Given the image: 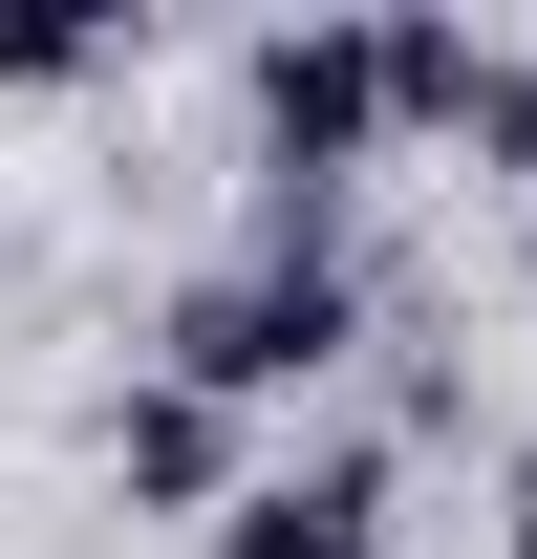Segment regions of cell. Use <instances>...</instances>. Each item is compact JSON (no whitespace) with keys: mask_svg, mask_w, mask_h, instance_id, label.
<instances>
[{"mask_svg":"<svg viewBox=\"0 0 537 559\" xmlns=\"http://www.w3.org/2000/svg\"><path fill=\"white\" fill-rule=\"evenodd\" d=\"M366 366V259H279V237H237V259H194L172 301H151V388H194V409H301V388H344Z\"/></svg>","mask_w":537,"mask_h":559,"instance_id":"cell-1","label":"cell"},{"mask_svg":"<svg viewBox=\"0 0 537 559\" xmlns=\"http://www.w3.org/2000/svg\"><path fill=\"white\" fill-rule=\"evenodd\" d=\"M237 130H259V237L279 259H344V173L387 130V22H279L259 66H237Z\"/></svg>","mask_w":537,"mask_h":559,"instance_id":"cell-2","label":"cell"},{"mask_svg":"<svg viewBox=\"0 0 537 559\" xmlns=\"http://www.w3.org/2000/svg\"><path fill=\"white\" fill-rule=\"evenodd\" d=\"M86 452H108V495H130V516H237V495H259V430L237 409H194V388H108V430H86Z\"/></svg>","mask_w":537,"mask_h":559,"instance_id":"cell-3","label":"cell"},{"mask_svg":"<svg viewBox=\"0 0 537 559\" xmlns=\"http://www.w3.org/2000/svg\"><path fill=\"white\" fill-rule=\"evenodd\" d=\"M215 559H387V452H279L259 495H237V516H215Z\"/></svg>","mask_w":537,"mask_h":559,"instance_id":"cell-4","label":"cell"},{"mask_svg":"<svg viewBox=\"0 0 537 559\" xmlns=\"http://www.w3.org/2000/svg\"><path fill=\"white\" fill-rule=\"evenodd\" d=\"M452 151H473V173H516V194H537V44H494V66H473V108H452Z\"/></svg>","mask_w":537,"mask_h":559,"instance_id":"cell-5","label":"cell"},{"mask_svg":"<svg viewBox=\"0 0 537 559\" xmlns=\"http://www.w3.org/2000/svg\"><path fill=\"white\" fill-rule=\"evenodd\" d=\"M130 66V22H0V86H108Z\"/></svg>","mask_w":537,"mask_h":559,"instance_id":"cell-6","label":"cell"},{"mask_svg":"<svg viewBox=\"0 0 537 559\" xmlns=\"http://www.w3.org/2000/svg\"><path fill=\"white\" fill-rule=\"evenodd\" d=\"M516 301H537V215H516Z\"/></svg>","mask_w":537,"mask_h":559,"instance_id":"cell-7","label":"cell"}]
</instances>
